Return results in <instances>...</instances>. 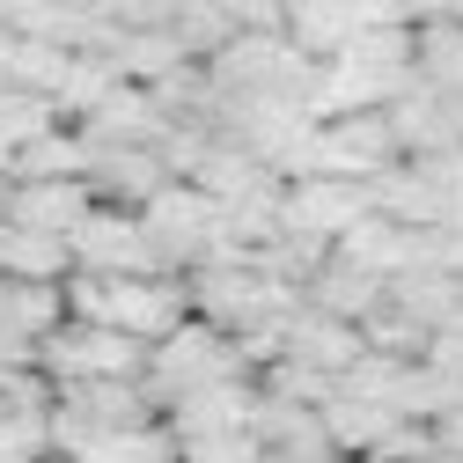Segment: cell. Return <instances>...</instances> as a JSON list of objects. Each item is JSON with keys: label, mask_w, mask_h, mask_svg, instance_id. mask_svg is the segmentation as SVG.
I'll list each match as a JSON object with an SVG mask.
<instances>
[{"label": "cell", "mask_w": 463, "mask_h": 463, "mask_svg": "<svg viewBox=\"0 0 463 463\" xmlns=\"http://www.w3.org/2000/svg\"><path fill=\"white\" fill-rule=\"evenodd\" d=\"M302 309H317V317H338V324H361L368 309H383V279H368V272H354V265H317L309 279H302Z\"/></svg>", "instance_id": "5"}, {"label": "cell", "mask_w": 463, "mask_h": 463, "mask_svg": "<svg viewBox=\"0 0 463 463\" xmlns=\"http://www.w3.org/2000/svg\"><path fill=\"white\" fill-rule=\"evenodd\" d=\"M354 354H361V324H338V317H317V309H295L279 324V361H295V368L338 375Z\"/></svg>", "instance_id": "4"}, {"label": "cell", "mask_w": 463, "mask_h": 463, "mask_svg": "<svg viewBox=\"0 0 463 463\" xmlns=\"http://www.w3.org/2000/svg\"><path fill=\"white\" fill-rule=\"evenodd\" d=\"M361 213H375V199L354 177H295V184H279V236H302V243L331 250Z\"/></svg>", "instance_id": "2"}, {"label": "cell", "mask_w": 463, "mask_h": 463, "mask_svg": "<svg viewBox=\"0 0 463 463\" xmlns=\"http://www.w3.org/2000/svg\"><path fill=\"white\" fill-rule=\"evenodd\" d=\"M331 67H354V74H412V30H354Z\"/></svg>", "instance_id": "9"}, {"label": "cell", "mask_w": 463, "mask_h": 463, "mask_svg": "<svg viewBox=\"0 0 463 463\" xmlns=\"http://www.w3.org/2000/svg\"><path fill=\"white\" fill-rule=\"evenodd\" d=\"M331 265H354V272H368V279L390 287V279L404 272V228L383 221V213H361V221L331 243Z\"/></svg>", "instance_id": "6"}, {"label": "cell", "mask_w": 463, "mask_h": 463, "mask_svg": "<svg viewBox=\"0 0 463 463\" xmlns=\"http://www.w3.org/2000/svg\"><path fill=\"white\" fill-rule=\"evenodd\" d=\"M89 169V147L74 126H44L37 140H23L8 155V184H52V177H81Z\"/></svg>", "instance_id": "7"}, {"label": "cell", "mask_w": 463, "mask_h": 463, "mask_svg": "<svg viewBox=\"0 0 463 463\" xmlns=\"http://www.w3.org/2000/svg\"><path fill=\"white\" fill-rule=\"evenodd\" d=\"M456 279H463V272H456Z\"/></svg>", "instance_id": "12"}, {"label": "cell", "mask_w": 463, "mask_h": 463, "mask_svg": "<svg viewBox=\"0 0 463 463\" xmlns=\"http://www.w3.org/2000/svg\"><path fill=\"white\" fill-rule=\"evenodd\" d=\"M0 463H52V412H0Z\"/></svg>", "instance_id": "10"}, {"label": "cell", "mask_w": 463, "mask_h": 463, "mask_svg": "<svg viewBox=\"0 0 463 463\" xmlns=\"http://www.w3.org/2000/svg\"><path fill=\"white\" fill-rule=\"evenodd\" d=\"M67 265L89 272V279H147V272H162L155 250H147V236H140V213L133 206H89L81 228L67 236Z\"/></svg>", "instance_id": "1"}, {"label": "cell", "mask_w": 463, "mask_h": 463, "mask_svg": "<svg viewBox=\"0 0 463 463\" xmlns=\"http://www.w3.org/2000/svg\"><path fill=\"white\" fill-rule=\"evenodd\" d=\"M74 265H67V243L60 236H37V228H8L0 221V279H37V287H60Z\"/></svg>", "instance_id": "8"}, {"label": "cell", "mask_w": 463, "mask_h": 463, "mask_svg": "<svg viewBox=\"0 0 463 463\" xmlns=\"http://www.w3.org/2000/svg\"><path fill=\"white\" fill-rule=\"evenodd\" d=\"M345 23L354 30H412L404 23V0H345Z\"/></svg>", "instance_id": "11"}, {"label": "cell", "mask_w": 463, "mask_h": 463, "mask_svg": "<svg viewBox=\"0 0 463 463\" xmlns=\"http://www.w3.org/2000/svg\"><path fill=\"white\" fill-rule=\"evenodd\" d=\"M96 206L89 177H52V184H0V221L8 228H37V236H74L81 213Z\"/></svg>", "instance_id": "3"}]
</instances>
